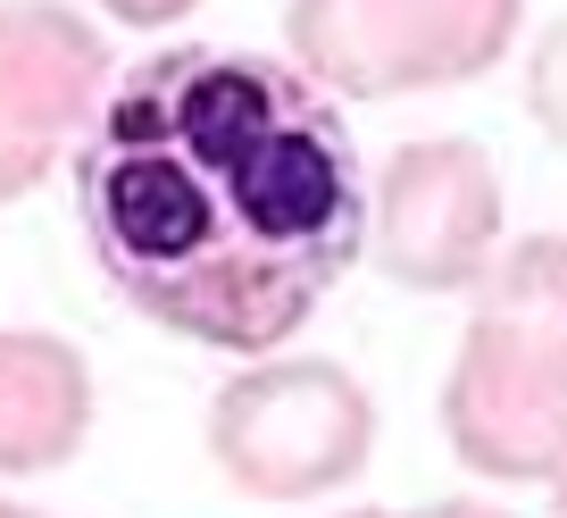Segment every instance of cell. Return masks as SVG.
<instances>
[{
  "label": "cell",
  "instance_id": "52a82bcc",
  "mask_svg": "<svg viewBox=\"0 0 567 518\" xmlns=\"http://www.w3.org/2000/svg\"><path fill=\"white\" fill-rule=\"evenodd\" d=\"M92 435V368L59 335H0V477L59 468Z\"/></svg>",
  "mask_w": 567,
  "mask_h": 518
},
{
  "label": "cell",
  "instance_id": "6da1fadb",
  "mask_svg": "<svg viewBox=\"0 0 567 518\" xmlns=\"http://www.w3.org/2000/svg\"><path fill=\"white\" fill-rule=\"evenodd\" d=\"M75 217L151 326L259 359L368 251V176L326 84L259 51H151L75 143Z\"/></svg>",
  "mask_w": 567,
  "mask_h": 518
},
{
  "label": "cell",
  "instance_id": "ba28073f",
  "mask_svg": "<svg viewBox=\"0 0 567 518\" xmlns=\"http://www.w3.org/2000/svg\"><path fill=\"white\" fill-rule=\"evenodd\" d=\"M526 118L567 151V18L543 26V34H534V51H526Z\"/></svg>",
  "mask_w": 567,
  "mask_h": 518
},
{
  "label": "cell",
  "instance_id": "7a4b0ae2",
  "mask_svg": "<svg viewBox=\"0 0 567 518\" xmlns=\"http://www.w3.org/2000/svg\"><path fill=\"white\" fill-rule=\"evenodd\" d=\"M443 435L476 477H567V234H526L476 276V309L443 376Z\"/></svg>",
  "mask_w": 567,
  "mask_h": 518
},
{
  "label": "cell",
  "instance_id": "9c48e42d",
  "mask_svg": "<svg viewBox=\"0 0 567 518\" xmlns=\"http://www.w3.org/2000/svg\"><path fill=\"white\" fill-rule=\"evenodd\" d=\"M117 26H176L184 9H200V0H101Z\"/></svg>",
  "mask_w": 567,
  "mask_h": 518
},
{
  "label": "cell",
  "instance_id": "3957f363",
  "mask_svg": "<svg viewBox=\"0 0 567 518\" xmlns=\"http://www.w3.org/2000/svg\"><path fill=\"white\" fill-rule=\"evenodd\" d=\"M375 451V402L342 359H250L209 402V460L250 501H318Z\"/></svg>",
  "mask_w": 567,
  "mask_h": 518
},
{
  "label": "cell",
  "instance_id": "30bf717a",
  "mask_svg": "<svg viewBox=\"0 0 567 518\" xmlns=\"http://www.w3.org/2000/svg\"><path fill=\"white\" fill-rule=\"evenodd\" d=\"M550 501H559V510H567V477H550Z\"/></svg>",
  "mask_w": 567,
  "mask_h": 518
},
{
  "label": "cell",
  "instance_id": "5b68a950",
  "mask_svg": "<svg viewBox=\"0 0 567 518\" xmlns=\"http://www.w3.org/2000/svg\"><path fill=\"white\" fill-rule=\"evenodd\" d=\"M368 243L409 293H476L501 260V176L467 134H417L368 193Z\"/></svg>",
  "mask_w": 567,
  "mask_h": 518
},
{
  "label": "cell",
  "instance_id": "277c9868",
  "mask_svg": "<svg viewBox=\"0 0 567 518\" xmlns=\"http://www.w3.org/2000/svg\"><path fill=\"white\" fill-rule=\"evenodd\" d=\"M526 0H292L284 42L342 101L476 84L517 42Z\"/></svg>",
  "mask_w": 567,
  "mask_h": 518
},
{
  "label": "cell",
  "instance_id": "8992f818",
  "mask_svg": "<svg viewBox=\"0 0 567 518\" xmlns=\"http://www.w3.org/2000/svg\"><path fill=\"white\" fill-rule=\"evenodd\" d=\"M109 101V42L59 0H0V210L34 193Z\"/></svg>",
  "mask_w": 567,
  "mask_h": 518
}]
</instances>
